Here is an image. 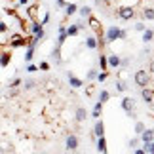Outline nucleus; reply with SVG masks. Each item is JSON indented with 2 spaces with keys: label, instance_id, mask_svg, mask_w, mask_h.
<instances>
[{
  "label": "nucleus",
  "instance_id": "obj_1",
  "mask_svg": "<svg viewBox=\"0 0 154 154\" xmlns=\"http://www.w3.org/2000/svg\"><path fill=\"white\" fill-rule=\"evenodd\" d=\"M118 17H120L122 21H129V19H133V17H135V10H133V6H120V8H118Z\"/></svg>",
  "mask_w": 154,
  "mask_h": 154
},
{
  "label": "nucleus",
  "instance_id": "obj_2",
  "mask_svg": "<svg viewBox=\"0 0 154 154\" xmlns=\"http://www.w3.org/2000/svg\"><path fill=\"white\" fill-rule=\"evenodd\" d=\"M133 80H135V84H137L139 88H145V86H149V82H150V76L146 70H137L133 76Z\"/></svg>",
  "mask_w": 154,
  "mask_h": 154
},
{
  "label": "nucleus",
  "instance_id": "obj_3",
  "mask_svg": "<svg viewBox=\"0 0 154 154\" xmlns=\"http://www.w3.org/2000/svg\"><path fill=\"white\" fill-rule=\"evenodd\" d=\"M105 40H106L109 44L116 42V40H120V29H118L116 25H110L109 31H106V34H105Z\"/></svg>",
  "mask_w": 154,
  "mask_h": 154
},
{
  "label": "nucleus",
  "instance_id": "obj_4",
  "mask_svg": "<svg viewBox=\"0 0 154 154\" xmlns=\"http://www.w3.org/2000/svg\"><path fill=\"white\" fill-rule=\"evenodd\" d=\"M141 95H143V99H145V103H149V105H152L154 103V90H150V88H141Z\"/></svg>",
  "mask_w": 154,
  "mask_h": 154
},
{
  "label": "nucleus",
  "instance_id": "obj_5",
  "mask_svg": "<svg viewBox=\"0 0 154 154\" xmlns=\"http://www.w3.org/2000/svg\"><path fill=\"white\" fill-rule=\"evenodd\" d=\"M10 46H11V48H21V46H27V38H23L21 34H15V36L10 38Z\"/></svg>",
  "mask_w": 154,
  "mask_h": 154
},
{
  "label": "nucleus",
  "instance_id": "obj_6",
  "mask_svg": "<svg viewBox=\"0 0 154 154\" xmlns=\"http://www.w3.org/2000/svg\"><path fill=\"white\" fill-rule=\"evenodd\" d=\"M139 135H141V141H143V143H150V141L154 139V129L145 128V129H143V131H141Z\"/></svg>",
  "mask_w": 154,
  "mask_h": 154
},
{
  "label": "nucleus",
  "instance_id": "obj_7",
  "mask_svg": "<svg viewBox=\"0 0 154 154\" xmlns=\"http://www.w3.org/2000/svg\"><path fill=\"white\" fill-rule=\"evenodd\" d=\"M120 105H122V109L126 110V112H129V110H135V101H133V97H124Z\"/></svg>",
  "mask_w": 154,
  "mask_h": 154
},
{
  "label": "nucleus",
  "instance_id": "obj_8",
  "mask_svg": "<svg viewBox=\"0 0 154 154\" xmlns=\"http://www.w3.org/2000/svg\"><path fill=\"white\" fill-rule=\"evenodd\" d=\"M101 114H103V103H101V101H97L95 105H93L91 118H93V120H97V118H101Z\"/></svg>",
  "mask_w": 154,
  "mask_h": 154
},
{
  "label": "nucleus",
  "instance_id": "obj_9",
  "mask_svg": "<svg viewBox=\"0 0 154 154\" xmlns=\"http://www.w3.org/2000/svg\"><path fill=\"white\" fill-rule=\"evenodd\" d=\"M78 149V137L76 135H69L67 137V150H76Z\"/></svg>",
  "mask_w": 154,
  "mask_h": 154
},
{
  "label": "nucleus",
  "instance_id": "obj_10",
  "mask_svg": "<svg viewBox=\"0 0 154 154\" xmlns=\"http://www.w3.org/2000/svg\"><path fill=\"white\" fill-rule=\"evenodd\" d=\"M93 135L95 137H101V135H105V124H103V120H95V129H93Z\"/></svg>",
  "mask_w": 154,
  "mask_h": 154
},
{
  "label": "nucleus",
  "instance_id": "obj_11",
  "mask_svg": "<svg viewBox=\"0 0 154 154\" xmlns=\"http://www.w3.org/2000/svg\"><path fill=\"white\" fill-rule=\"evenodd\" d=\"M65 42H67V29H65L63 25L59 27V36H57V46H63Z\"/></svg>",
  "mask_w": 154,
  "mask_h": 154
},
{
  "label": "nucleus",
  "instance_id": "obj_12",
  "mask_svg": "<svg viewBox=\"0 0 154 154\" xmlns=\"http://www.w3.org/2000/svg\"><path fill=\"white\" fill-rule=\"evenodd\" d=\"M51 57H53V61H55V65H61V46H55V48L51 50Z\"/></svg>",
  "mask_w": 154,
  "mask_h": 154
},
{
  "label": "nucleus",
  "instance_id": "obj_13",
  "mask_svg": "<svg viewBox=\"0 0 154 154\" xmlns=\"http://www.w3.org/2000/svg\"><path fill=\"white\" fill-rule=\"evenodd\" d=\"M106 63H109L110 69H118V67H120V57H118V55H109V57H106Z\"/></svg>",
  "mask_w": 154,
  "mask_h": 154
},
{
  "label": "nucleus",
  "instance_id": "obj_14",
  "mask_svg": "<svg viewBox=\"0 0 154 154\" xmlns=\"http://www.w3.org/2000/svg\"><path fill=\"white\" fill-rule=\"evenodd\" d=\"M88 19H90V29H93V32L95 34H101V25H99V21L95 19V17H88Z\"/></svg>",
  "mask_w": 154,
  "mask_h": 154
},
{
  "label": "nucleus",
  "instance_id": "obj_15",
  "mask_svg": "<svg viewBox=\"0 0 154 154\" xmlns=\"http://www.w3.org/2000/svg\"><path fill=\"white\" fill-rule=\"evenodd\" d=\"M10 61H11L10 51H2V53H0V67H8Z\"/></svg>",
  "mask_w": 154,
  "mask_h": 154
},
{
  "label": "nucleus",
  "instance_id": "obj_16",
  "mask_svg": "<svg viewBox=\"0 0 154 154\" xmlns=\"http://www.w3.org/2000/svg\"><path fill=\"white\" fill-rule=\"evenodd\" d=\"M97 152H106V139L105 135H101V137H97Z\"/></svg>",
  "mask_w": 154,
  "mask_h": 154
},
{
  "label": "nucleus",
  "instance_id": "obj_17",
  "mask_svg": "<svg viewBox=\"0 0 154 154\" xmlns=\"http://www.w3.org/2000/svg\"><path fill=\"white\" fill-rule=\"evenodd\" d=\"M69 84L72 86V88H82V84H84V82H82L80 78H76L72 72H69Z\"/></svg>",
  "mask_w": 154,
  "mask_h": 154
},
{
  "label": "nucleus",
  "instance_id": "obj_18",
  "mask_svg": "<svg viewBox=\"0 0 154 154\" xmlns=\"http://www.w3.org/2000/svg\"><path fill=\"white\" fill-rule=\"evenodd\" d=\"M152 40H154V31L152 29H145L143 31V42L149 44V42H152Z\"/></svg>",
  "mask_w": 154,
  "mask_h": 154
},
{
  "label": "nucleus",
  "instance_id": "obj_19",
  "mask_svg": "<svg viewBox=\"0 0 154 154\" xmlns=\"http://www.w3.org/2000/svg\"><path fill=\"white\" fill-rule=\"evenodd\" d=\"M76 11H78V4L70 2V4H67V6H65V14H67L69 17H70V15H74Z\"/></svg>",
  "mask_w": 154,
  "mask_h": 154
},
{
  "label": "nucleus",
  "instance_id": "obj_20",
  "mask_svg": "<svg viewBox=\"0 0 154 154\" xmlns=\"http://www.w3.org/2000/svg\"><path fill=\"white\" fill-rule=\"evenodd\" d=\"M86 46H88L90 50H97V48H99V42H97L95 36H88V38H86Z\"/></svg>",
  "mask_w": 154,
  "mask_h": 154
},
{
  "label": "nucleus",
  "instance_id": "obj_21",
  "mask_svg": "<svg viewBox=\"0 0 154 154\" xmlns=\"http://www.w3.org/2000/svg\"><path fill=\"white\" fill-rule=\"evenodd\" d=\"M86 118H88L86 109H84V106H78V109H76V120H78V122H84Z\"/></svg>",
  "mask_w": 154,
  "mask_h": 154
},
{
  "label": "nucleus",
  "instance_id": "obj_22",
  "mask_svg": "<svg viewBox=\"0 0 154 154\" xmlns=\"http://www.w3.org/2000/svg\"><path fill=\"white\" fill-rule=\"evenodd\" d=\"M78 14H80V17L86 19V17L91 15V8H90V6H82V8H78Z\"/></svg>",
  "mask_w": 154,
  "mask_h": 154
},
{
  "label": "nucleus",
  "instance_id": "obj_23",
  "mask_svg": "<svg viewBox=\"0 0 154 154\" xmlns=\"http://www.w3.org/2000/svg\"><path fill=\"white\" fill-rule=\"evenodd\" d=\"M29 29H31V32L32 34H36V32H40V31H42V23H38V21H31V27H29Z\"/></svg>",
  "mask_w": 154,
  "mask_h": 154
},
{
  "label": "nucleus",
  "instance_id": "obj_24",
  "mask_svg": "<svg viewBox=\"0 0 154 154\" xmlns=\"http://www.w3.org/2000/svg\"><path fill=\"white\" fill-rule=\"evenodd\" d=\"M34 48H36V46H27V53H25V61H27V63L32 61V57H34Z\"/></svg>",
  "mask_w": 154,
  "mask_h": 154
},
{
  "label": "nucleus",
  "instance_id": "obj_25",
  "mask_svg": "<svg viewBox=\"0 0 154 154\" xmlns=\"http://www.w3.org/2000/svg\"><path fill=\"white\" fill-rule=\"evenodd\" d=\"M143 17L149 21H154V8H145L143 10Z\"/></svg>",
  "mask_w": 154,
  "mask_h": 154
},
{
  "label": "nucleus",
  "instance_id": "obj_26",
  "mask_svg": "<svg viewBox=\"0 0 154 154\" xmlns=\"http://www.w3.org/2000/svg\"><path fill=\"white\" fill-rule=\"evenodd\" d=\"M78 32H80V31H78V27H76V23H74V25H70V27L67 29V36H76Z\"/></svg>",
  "mask_w": 154,
  "mask_h": 154
},
{
  "label": "nucleus",
  "instance_id": "obj_27",
  "mask_svg": "<svg viewBox=\"0 0 154 154\" xmlns=\"http://www.w3.org/2000/svg\"><path fill=\"white\" fill-rule=\"evenodd\" d=\"M109 99H110V93L106 91V90H101V93H99V101H101V103H106Z\"/></svg>",
  "mask_w": 154,
  "mask_h": 154
},
{
  "label": "nucleus",
  "instance_id": "obj_28",
  "mask_svg": "<svg viewBox=\"0 0 154 154\" xmlns=\"http://www.w3.org/2000/svg\"><path fill=\"white\" fill-rule=\"evenodd\" d=\"M99 67H101V70H106V69H109V63H106V55H99Z\"/></svg>",
  "mask_w": 154,
  "mask_h": 154
},
{
  "label": "nucleus",
  "instance_id": "obj_29",
  "mask_svg": "<svg viewBox=\"0 0 154 154\" xmlns=\"http://www.w3.org/2000/svg\"><path fill=\"white\" fill-rule=\"evenodd\" d=\"M95 78L99 80V82H105L106 78H109V72H106V70H103V72H97V76Z\"/></svg>",
  "mask_w": 154,
  "mask_h": 154
},
{
  "label": "nucleus",
  "instance_id": "obj_30",
  "mask_svg": "<svg viewBox=\"0 0 154 154\" xmlns=\"http://www.w3.org/2000/svg\"><path fill=\"white\" fill-rule=\"evenodd\" d=\"M116 90H118V91H126V90H128V86L124 84L122 80H118V82H116Z\"/></svg>",
  "mask_w": 154,
  "mask_h": 154
},
{
  "label": "nucleus",
  "instance_id": "obj_31",
  "mask_svg": "<svg viewBox=\"0 0 154 154\" xmlns=\"http://www.w3.org/2000/svg\"><path fill=\"white\" fill-rule=\"evenodd\" d=\"M34 86H36V82H34V80H27L25 84H23V88H25V90H32Z\"/></svg>",
  "mask_w": 154,
  "mask_h": 154
},
{
  "label": "nucleus",
  "instance_id": "obj_32",
  "mask_svg": "<svg viewBox=\"0 0 154 154\" xmlns=\"http://www.w3.org/2000/svg\"><path fill=\"white\" fill-rule=\"evenodd\" d=\"M95 76H97V70L95 69H90V70H88V80H95Z\"/></svg>",
  "mask_w": 154,
  "mask_h": 154
},
{
  "label": "nucleus",
  "instance_id": "obj_33",
  "mask_svg": "<svg viewBox=\"0 0 154 154\" xmlns=\"http://www.w3.org/2000/svg\"><path fill=\"white\" fill-rule=\"evenodd\" d=\"M145 128H146V126H145L143 122H137V124H135V133H141V131H143Z\"/></svg>",
  "mask_w": 154,
  "mask_h": 154
},
{
  "label": "nucleus",
  "instance_id": "obj_34",
  "mask_svg": "<svg viewBox=\"0 0 154 154\" xmlns=\"http://www.w3.org/2000/svg\"><path fill=\"white\" fill-rule=\"evenodd\" d=\"M23 84V82H21V78H15V80H11V84H10V88H15V90H17V88H19Z\"/></svg>",
  "mask_w": 154,
  "mask_h": 154
},
{
  "label": "nucleus",
  "instance_id": "obj_35",
  "mask_svg": "<svg viewBox=\"0 0 154 154\" xmlns=\"http://www.w3.org/2000/svg\"><path fill=\"white\" fill-rule=\"evenodd\" d=\"M145 29H146V27L143 25V23H135V31H139V32H143V31H145Z\"/></svg>",
  "mask_w": 154,
  "mask_h": 154
},
{
  "label": "nucleus",
  "instance_id": "obj_36",
  "mask_svg": "<svg viewBox=\"0 0 154 154\" xmlns=\"http://www.w3.org/2000/svg\"><path fill=\"white\" fill-rule=\"evenodd\" d=\"M36 70H38L36 65H27V72H36Z\"/></svg>",
  "mask_w": 154,
  "mask_h": 154
},
{
  "label": "nucleus",
  "instance_id": "obj_37",
  "mask_svg": "<svg viewBox=\"0 0 154 154\" xmlns=\"http://www.w3.org/2000/svg\"><path fill=\"white\" fill-rule=\"evenodd\" d=\"M40 69H42V70H48V69H50V63L42 61V63H40Z\"/></svg>",
  "mask_w": 154,
  "mask_h": 154
},
{
  "label": "nucleus",
  "instance_id": "obj_38",
  "mask_svg": "<svg viewBox=\"0 0 154 154\" xmlns=\"http://www.w3.org/2000/svg\"><path fill=\"white\" fill-rule=\"evenodd\" d=\"M137 145H139V141H137V139H131V141H129V146H131V149H135Z\"/></svg>",
  "mask_w": 154,
  "mask_h": 154
},
{
  "label": "nucleus",
  "instance_id": "obj_39",
  "mask_svg": "<svg viewBox=\"0 0 154 154\" xmlns=\"http://www.w3.org/2000/svg\"><path fill=\"white\" fill-rule=\"evenodd\" d=\"M126 36H128V32L124 29H120V40H126Z\"/></svg>",
  "mask_w": 154,
  "mask_h": 154
},
{
  "label": "nucleus",
  "instance_id": "obj_40",
  "mask_svg": "<svg viewBox=\"0 0 154 154\" xmlns=\"http://www.w3.org/2000/svg\"><path fill=\"white\" fill-rule=\"evenodd\" d=\"M55 4L59 6V8H65V6H67V4H65V0H55Z\"/></svg>",
  "mask_w": 154,
  "mask_h": 154
},
{
  "label": "nucleus",
  "instance_id": "obj_41",
  "mask_svg": "<svg viewBox=\"0 0 154 154\" xmlns=\"http://www.w3.org/2000/svg\"><path fill=\"white\" fill-rule=\"evenodd\" d=\"M50 21V14H46L44 17H42V25H46V23H48Z\"/></svg>",
  "mask_w": 154,
  "mask_h": 154
},
{
  "label": "nucleus",
  "instance_id": "obj_42",
  "mask_svg": "<svg viewBox=\"0 0 154 154\" xmlns=\"http://www.w3.org/2000/svg\"><path fill=\"white\" fill-rule=\"evenodd\" d=\"M149 152H150V154H154V139L150 141V145H149Z\"/></svg>",
  "mask_w": 154,
  "mask_h": 154
},
{
  "label": "nucleus",
  "instance_id": "obj_43",
  "mask_svg": "<svg viewBox=\"0 0 154 154\" xmlns=\"http://www.w3.org/2000/svg\"><path fill=\"white\" fill-rule=\"evenodd\" d=\"M17 2H19L21 6H27V4H29V0H17Z\"/></svg>",
  "mask_w": 154,
  "mask_h": 154
},
{
  "label": "nucleus",
  "instance_id": "obj_44",
  "mask_svg": "<svg viewBox=\"0 0 154 154\" xmlns=\"http://www.w3.org/2000/svg\"><path fill=\"white\" fill-rule=\"evenodd\" d=\"M149 69H150V72H154V61H150V67Z\"/></svg>",
  "mask_w": 154,
  "mask_h": 154
}]
</instances>
